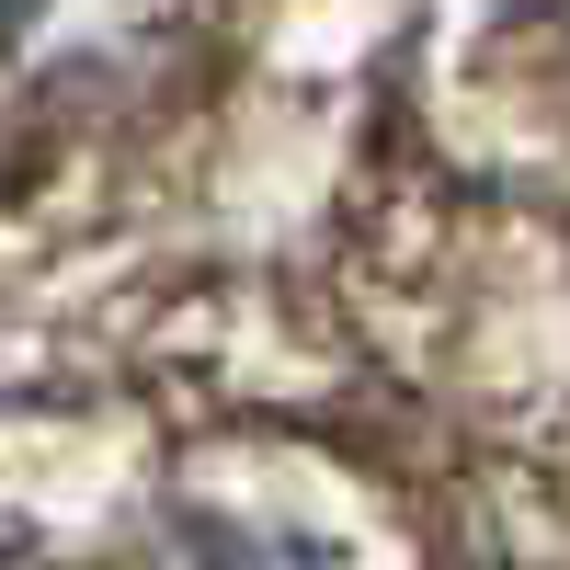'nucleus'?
Here are the masks:
<instances>
[{
	"label": "nucleus",
	"mask_w": 570,
	"mask_h": 570,
	"mask_svg": "<svg viewBox=\"0 0 570 570\" xmlns=\"http://www.w3.org/2000/svg\"><path fill=\"white\" fill-rule=\"evenodd\" d=\"M160 570H331L320 548H285V537H252V525H183Z\"/></svg>",
	"instance_id": "nucleus-1"
}]
</instances>
